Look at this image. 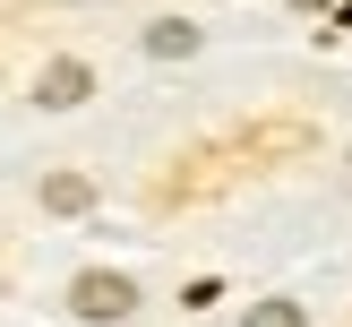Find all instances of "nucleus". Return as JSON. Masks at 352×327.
Here are the masks:
<instances>
[{"label": "nucleus", "instance_id": "nucleus-1", "mask_svg": "<svg viewBox=\"0 0 352 327\" xmlns=\"http://www.w3.org/2000/svg\"><path fill=\"white\" fill-rule=\"evenodd\" d=\"M69 302H78V319H129V310H138V284H129V275H78V293H69Z\"/></svg>", "mask_w": 352, "mask_h": 327}, {"label": "nucleus", "instance_id": "nucleus-2", "mask_svg": "<svg viewBox=\"0 0 352 327\" xmlns=\"http://www.w3.org/2000/svg\"><path fill=\"white\" fill-rule=\"evenodd\" d=\"M86 95H95V69L86 61H43V78H34V103L43 112H78Z\"/></svg>", "mask_w": 352, "mask_h": 327}, {"label": "nucleus", "instance_id": "nucleus-5", "mask_svg": "<svg viewBox=\"0 0 352 327\" xmlns=\"http://www.w3.org/2000/svg\"><path fill=\"white\" fill-rule=\"evenodd\" d=\"M250 327H309L301 302H250Z\"/></svg>", "mask_w": 352, "mask_h": 327}, {"label": "nucleus", "instance_id": "nucleus-4", "mask_svg": "<svg viewBox=\"0 0 352 327\" xmlns=\"http://www.w3.org/2000/svg\"><path fill=\"white\" fill-rule=\"evenodd\" d=\"M43 207L78 215V207H95V181H86V172H52V181H43Z\"/></svg>", "mask_w": 352, "mask_h": 327}, {"label": "nucleus", "instance_id": "nucleus-3", "mask_svg": "<svg viewBox=\"0 0 352 327\" xmlns=\"http://www.w3.org/2000/svg\"><path fill=\"white\" fill-rule=\"evenodd\" d=\"M146 52H155V61H189V52H198V26L164 17V26H146Z\"/></svg>", "mask_w": 352, "mask_h": 327}, {"label": "nucleus", "instance_id": "nucleus-6", "mask_svg": "<svg viewBox=\"0 0 352 327\" xmlns=\"http://www.w3.org/2000/svg\"><path fill=\"white\" fill-rule=\"evenodd\" d=\"M301 9H318V0H301Z\"/></svg>", "mask_w": 352, "mask_h": 327}]
</instances>
